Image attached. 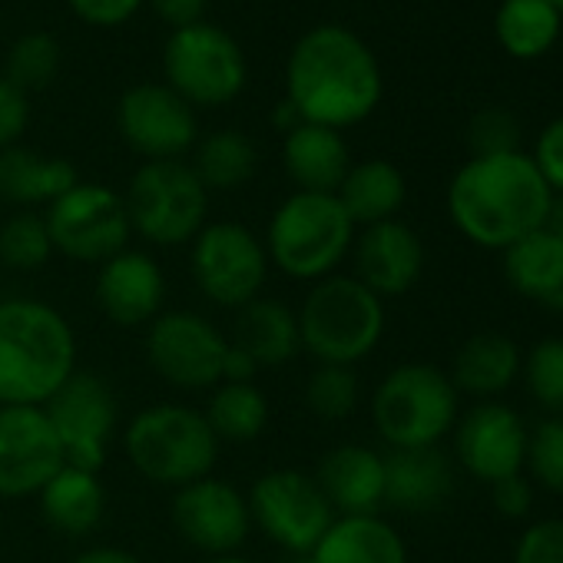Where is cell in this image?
Listing matches in <instances>:
<instances>
[{
    "instance_id": "1",
    "label": "cell",
    "mask_w": 563,
    "mask_h": 563,
    "mask_svg": "<svg viewBox=\"0 0 563 563\" xmlns=\"http://www.w3.org/2000/svg\"><path fill=\"white\" fill-rule=\"evenodd\" d=\"M382 67L372 47L339 24L309 31L286 64V100L302 123L349 130L368 120L382 103Z\"/></svg>"
},
{
    "instance_id": "2",
    "label": "cell",
    "mask_w": 563,
    "mask_h": 563,
    "mask_svg": "<svg viewBox=\"0 0 563 563\" xmlns=\"http://www.w3.org/2000/svg\"><path fill=\"white\" fill-rule=\"evenodd\" d=\"M553 189L527 153L471 156L448 186V216L457 232L504 252L517 239L547 225Z\"/></svg>"
},
{
    "instance_id": "3",
    "label": "cell",
    "mask_w": 563,
    "mask_h": 563,
    "mask_svg": "<svg viewBox=\"0 0 563 563\" xmlns=\"http://www.w3.org/2000/svg\"><path fill=\"white\" fill-rule=\"evenodd\" d=\"M77 372V335L41 299H0V405L44 408Z\"/></svg>"
},
{
    "instance_id": "4",
    "label": "cell",
    "mask_w": 563,
    "mask_h": 563,
    "mask_svg": "<svg viewBox=\"0 0 563 563\" xmlns=\"http://www.w3.org/2000/svg\"><path fill=\"white\" fill-rule=\"evenodd\" d=\"M268 265L292 282H316L335 275L355 245V222L335 192H292L265 225Z\"/></svg>"
},
{
    "instance_id": "5",
    "label": "cell",
    "mask_w": 563,
    "mask_h": 563,
    "mask_svg": "<svg viewBox=\"0 0 563 563\" xmlns=\"http://www.w3.org/2000/svg\"><path fill=\"white\" fill-rule=\"evenodd\" d=\"M120 441L130 467L143 481L169 490L209 477L219 461V438L212 434L206 415L176 401H159L136 411Z\"/></svg>"
},
{
    "instance_id": "6",
    "label": "cell",
    "mask_w": 563,
    "mask_h": 563,
    "mask_svg": "<svg viewBox=\"0 0 563 563\" xmlns=\"http://www.w3.org/2000/svg\"><path fill=\"white\" fill-rule=\"evenodd\" d=\"M299 316L302 352L316 365H349L365 362L385 339V302L365 289L355 275H329L309 289Z\"/></svg>"
},
{
    "instance_id": "7",
    "label": "cell",
    "mask_w": 563,
    "mask_h": 563,
    "mask_svg": "<svg viewBox=\"0 0 563 563\" xmlns=\"http://www.w3.org/2000/svg\"><path fill=\"white\" fill-rule=\"evenodd\" d=\"M461 418V395L438 365L391 368L372 395V421L391 451L438 448Z\"/></svg>"
},
{
    "instance_id": "8",
    "label": "cell",
    "mask_w": 563,
    "mask_h": 563,
    "mask_svg": "<svg viewBox=\"0 0 563 563\" xmlns=\"http://www.w3.org/2000/svg\"><path fill=\"white\" fill-rule=\"evenodd\" d=\"M130 225L156 249L189 245L209 222V192L186 159L143 163L123 192Z\"/></svg>"
},
{
    "instance_id": "9",
    "label": "cell",
    "mask_w": 563,
    "mask_h": 563,
    "mask_svg": "<svg viewBox=\"0 0 563 563\" xmlns=\"http://www.w3.org/2000/svg\"><path fill=\"white\" fill-rule=\"evenodd\" d=\"M189 275L206 302L239 312L265 292V242L242 222H206L189 242Z\"/></svg>"
},
{
    "instance_id": "10",
    "label": "cell",
    "mask_w": 563,
    "mask_h": 563,
    "mask_svg": "<svg viewBox=\"0 0 563 563\" xmlns=\"http://www.w3.org/2000/svg\"><path fill=\"white\" fill-rule=\"evenodd\" d=\"M163 70L166 87L192 110L232 103L249 80V64L235 37L206 21L173 31L163 51Z\"/></svg>"
},
{
    "instance_id": "11",
    "label": "cell",
    "mask_w": 563,
    "mask_h": 563,
    "mask_svg": "<svg viewBox=\"0 0 563 563\" xmlns=\"http://www.w3.org/2000/svg\"><path fill=\"white\" fill-rule=\"evenodd\" d=\"M252 530L272 540L282 553H312L332 527L335 510L312 474L296 467H275L252 481L245 490Z\"/></svg>"
},
{
    "instance_id": "12",
    "label": "cell",
    "mask_w": 563,
    "mask_h": 563,
    "mask_svg": "<svg viewBox=\"0 0 563 563\" xmlns=\"http://www.w3.org/2000/svg\"><path fill=\"white\" fill-rule=\"evenodd\" d=\"M44 219L54 239V252L74 262L103 265L117 252L130 249L133 239L123 196L103 183H77L44 209Z\"/></svg>"
},
{
    "instance_id": "13",
    "label": "cell",
    "mask_w": 563,
    "mask_h": 563,
    "mask_svg": "<svg viewBox=\"0 0 563 563\" xmlns=\"http://www.w3.org/2000/svg\"><path fill=\"white\" fill-rule=\"evenodd\" d=\"M146 365L176 391H212L222 382L229 339L199 312L173 309L146 325Z\"/></svg>"
},
{
    "instance_id": "14",
    "label": "cell",
    "mask_w": 563,
    "mask_h": 563,
    "mask_svg": "<svg viewBox=\"0 0 563 563\" xmlns=\"http://www.w3.org/2000/svg\"><path fill=\"white\" fill-rule=\"evenodd\" d=\"M67 464L100 471L120 428V405L107 378L97 372H74L64 388L44 405Z\"/></svg>"
},
{
    "instance_id": "15",
    "label": "cell",
    "mask_w": 563,
    "mask_h": 563,
    "mask_svg": "<svg viewBox=\"0 0 563 563\" xmlns=\"http://www.w3.org/2000/svg\"><path fill=\"white\" fill-rule=\"evenodd\" d=\"M169 517L176 533L206 556H232L252 533L245 494L216 474L173 490Z\"/></svg>"
},
{
    "instance_id": "16",
    "label": "cell",
    "mask_w": 563,
    "mask_h": 563,
    "mask_svg": "<svg viewBox=\"0 0 563 563\" xmlns=\"http://www.w3.org/2000/svg\"><path fill=\"white\" fill-rule=\"evenodd\" d=\"M117 126L123 143L146 163L183 159L196 140V110L166 84H136L120 97Z\"/></svg>"
},
{
    "instance_id": "17",
    "label": "cell",
    "mask_w": 563,
    "mask_h": 563,
    "mask_svg": "<svg viewBox=\"0 0 563 563\" xmlns=\"http://www.w3.org/2000/svg\"><path fill=\"white\" fill-rule=\"evenodd\" d=\"M67 464L44 408L0 405V500L37 497Z\"/></svg>"
},
{
    "instance_id": "18",
    "label": "cell",
    "mask_w": 563,
    "mask_h": 563,
    "mask_svg": "<svg viewBox=\"0 0 563 563\" xmlns=\"http://www.w3.org/2000/svg\"><path fill=\"white\" fill-rule=\"evenodd\" d=\"M527 424L500 401H481L454 424V454L461 467L484 484H497L510 474H523L527 464Z\"/></svg>"
},
{
    "instance_id": "19",
    "label": "cell",
    "mask_w": 563,
    "mask_h": 563,
    "mask_svg": "<svg viewBox=\"0 0 563 563\" xmlns=\"http://www.w3.org/2000/svg\"><path fill=\"white\" fill-rule=\"evenodd\" d=\"M93 299L117 329H146L166 309V275L146 249H123L97 265Z\"/></svg>"
},
{
    "instance_id": "20",
    "label": "cell",
    "mask_w": 563,
    "mask_h": 563,
    "mask_svg": "<svg viewBox=\"0 0 563 563\" xmlns=\"http://www.w3.org/2000/svg\"><path fill=\"white\" fill-rule=\"evenodd\" d=\"M349 258L355 262L352 275L382 302L408 296L424 275V242L401 219H388L355 232Z\"/></svg>"
},
{
    "instance_id": "21",
    "label": "cell",
    "mask_w": 563,
    "mask_h": 563,
    "mask_svg": "<svg viewBox=\"0 0 563 563\" xmlns=\"http://www.w3.org/2000/svg\"><path fill=\"white\" fill-rule=\"evenodd\" d=\"M312 477L335 517H362L385 507V454L368 444H335L322 454Z\"/></svg>"
},
{
    "instance_id": "22",
    "label": "cell",
    "mask_w": 563,
    "mask_h": 563,
    "mask_svg": "<svg viewBox=\"0 0 563 563\" xmlns=\"http://www.w3.org/2000/svg\"><path fill=\"white\" fill-rule=\"evenodd\" d=\"M454 494V464L441 448H401L385 454V507L431 514Z\"/></svg>"
},
{
    "instance_id": "23",
    "label": "cell",
    "mask_w": 563,
    "mask_h": 563,
    "mask_svg": "<svg viewBox=\"0 0 563 563\" xmlns=\"http://www.w3.org/2000/svg\"><path fill=\"white\" fill-rule=\"evenodd\" d=\"M282 169L296 192H339L352 169V153L339 130L299 123L282 136Z\"/></svg>"
},
{
    "instance_id": "24",
    "label": "cell",
    "mask_w": 563,
    "mask_h": 563,
    "mask_svg": "<svg viewBox=\"0 0 563 563\" xmlns=\"http://www.w3.org/2000/svg\"><path fill=\"white\" fill-rule=\"evenodd\" d=\"M507 286L527 302L563 312V242L543 225L504 249Z\"/></svg>"
},
{
    "instance_id": "25",
    "label": "cell",
    "mask_w": 563,
    "mask_h": 563,
    "mask_svg": "<svg viewBox=\"0 0 563 563\" xmlns=\"http://www.w3.org/2000/svg\"><path fill=\"white\" fill-rule=\"evenodd\" d=\"M41 514L51 530L80 540L93 533L107 517V487L100 471H87L77 464H64L37 494Z\"/></svg>"
},
{
    "instance_id": "26",
    "label": "cell",
    "mask_w": 563,
    "mask_h": 563,
    "mask_svg": "<svg viewBox=\"0 0 563 563\" xmlns=\"http://www.w3.org/2000/svg\"><path fill=\"white\" fill-rule=\"evenodd\" d=\"M77 183V166L64 156H44L21 143L0 153V199L21 209H47Z\"/></svg>"
},
{
    "instance_id": "27",
    "label": "cell",
    "mask_w": 563,
    "mask_h": 563,
    "mask_svg": "<svg viewBox=\"0 0 563 563\" xmlns=\"http://www.w3.org/2000/svg\"><path fill=\"white\" fill-rule=\"evenodd\" d=\"M229 342L245 349L258 362V368H282L302 352L299 316L286 302L258 296L235 312Z\"/></svg>"
},
{
    "instance_id": "28",
    "label": "cell",
    "mask_w": 563,
    "mask_h": 563,
    "mask_svg": "<svg viewBox=\"0 0 563 563\" xmlns=\"http://www.w3.org/2000/svg\"><path fill=\"white\" fill-rule=\"evenodd\" d=\"M312 563H408L401 533L382 514L335 517L309 553Z\"/></svg>"
},
{
    "instance_id": "29",
    "label": "cell",
    "mask_w": 563,
    "mask_h": 563,
    "mask_svg": "<svg viewBox=\"0 0 563 563\" xmlns=\"http://www.w3.org/2000/svg\"><path fill=\"white\" fill-rule=\"evenodd\" d=\"M520 372H523V358L517 342L500 332H481L457 349L451 365V382L457 395L497 398L517 382Z\"/></svg>"
},
{
    "instance_id": "30",
    "label": "cell",
    "mask_w": 563,
    "mask_h": 563,
    "mask_svg": "<svg viewBox=\"0 0 563 563\" xmlns=\"http://www.w3.org/2000/svg\"><path fill=\"white\" fill-rule=\"evenodd\" d=\"M339 202L349 212V219L355 222V229L362 225H378L388 219H398L405 199H408V183L405 173L388 163V159H365V163H352L349 176L339 186Z\"/></svg>"
},
{
    "instance_id": "31",
    "label": "cell",
    "mask_w": 563,
    "mask_h": 563,
    "mask_svg": "<svg viewBox=\"0 0 563 563\" xmlns=\"http://www.w3.org/2000/svg\"><path fill=\"white\" fill-rule=\"evenodd\" d=\"M560 24L563 18L550 0H500L494 34L510 57L533 60L556 44Z\"/></svg>"
},
{
    "instance_id": "32",
    "label": "cell",
    "mask_w": 563,
    "mask_h": 563,
    "mask_svg": "<svg viewBox=\"0 0 563 563\" xmlns=\"http://www.w3.org/2000/svg\"><path fill=\"white\" fill-rule=\"evenodd\" d=\"M192 156V173L206 186V192H232L242 189L258 166L255 143L239 130H216L206 140H199Z\"/></svg>"
},
{
    "instance_id": "33",
    "label": "cell",
    "mask_w": 563,
    "mask_h": 563,
    "mask_svg": "<svg viewBox=\"0 0 563 563\" xmlns=\"http://www.w3.org/2000/svg\"><path fill=\"white\" fill-rule=\"evenodd\" d=\"M212 434L232 444H249L255 441L265 424H268V401L262 395L258 385H232V382H219L202 408Z\"/></svg>"
},
{
    "instance_id": "34",
    "label": "cell",
    "mask_w": 563,
    "mask_h": 563,
    "mask_svg": "<svg viewBox=\"0 0 563 563\" xmlns=\"http://www.w3.org/2000/svg\"><path fill=\"white\" fill-rule=\"evenodd\" d=\"M54 258V239L44 212L18 209L0 219V268L8 272H41Z\"/></svg>"
},
{
    "instance_id": "35",
    "label": "cell",
    "mask_w": 563,
    "mask_h": 563,
    "mask_svg": "<svg viewBox=\"0 0 563 563\" xmlns=\"http://www.w3.org/2000/svg\"><path fill=\"white\" fill-rule=\"evenodd\" d=\"M362 382L349 365H316L306 382V408L322 421H345L358 411Z\"/></svg>"
},
{
    "instance_id": "36",
    "label": "cell",
    "mask_w": 563,
    "mask_h": 563,
    "mask_svg": "<svg viewBox=\"0 0 563 563\" xmlns=\"http://www.w3.org/2000/svg\"><path fill=\"white\" fill-rule=\"evenodd\" d=\"M57 70H60V41L54 34L34 31L14 41L11 57H8V80L18 90L31 97L34 90L51 87Z\"/></svg>"
},
{
    "instance_id": "37",
    "label": "cell",
    "mask_w": 563,
    "mask_h": 563,
    "mask_svg": "<svg viewBox=\"0 0 563 563\" xmlns=\"http://www.w3.org/2000/svg\"><path fill=\"white\" fill-rule=\"evenodd\" d=\"M523 378L530 398L550 411V418H563V339H543L523 358Z\"/></svg>"
},
{
    "instance_id": "38",
    "label": "cell",
    "mask_w": 563,
    "mask_h": 563,
    "mask_svg": "<svg viewBox=\"0 0 563 563\" xmlns=\"http://www.w3.org/2000/svg\"><path fill=\"white\" fill-rule=\"evenodd\" d=\"M533 481L563 497V418L540 421L527 438V464Z\"/></svg>"
},
{
    "instance_id": "39",
    "label": "cell",
    "mask_w": 563,
    "mask_h": 563,
    "mask_svg": "<svg viewBox=\"0 0 563 563\" xmlns=\"http://www.w3.org/2000/svg\"><path fill=\"white\" fill-rule=\"evenodd\" d=\"M471 156H504L520 150V120L507 107H484L467 123Z\"/></svg>"
},
{
    "instance_id": "40",
    "label": "cell",
    "mask_w": 563,
    "mask_h": 563,
    "mask_svg": "<svg viewBox=\"0 0 563 563\" xmlns=\"http://www.w3.org/2000/svg\"><path fill=\"white\" fill-rule=\"evenodd\" d=\"M514 563H563V520L530 523L514 547Z\"/></svg>"
},
{
    "instance_id": "41",
    "label": "cell",
    "mask_w": 563,
    "mask_h": 563,
    "mask_svg": "<svg viewBox=\"0 0 563 563\" xmlns=\"http://www.w3.org/2000/svg\"><path fill=\"white\" fill-rule=\"evenodd\" d=\"M31 123V97L18 90L8 77H0V153L21 143Z\"/></svg>"
},
{
    "instance_id": "42",
    "label": "cell",
    "mask_w": 563,
    "mask_h": 563,
    "mask_svg": "<svg viewBox=\"0 0 563 563\" xmlns=\"http://www.w3.org/2000/svg\"><path fill=\"white\" fill-rule=\"evenodd\" d=\"M530 159L540 169V176L547 179V186L553 189V196H563V117L550 120L540 130Z\"/></svg>"
},
{
    "instance_id": "43",
    "label": "cell",
    "mask_w": 563,
    "mask_h": 563,
    "mask_svg": "<svg viewBox=\"0 0 563 563\" xmlns=\"http://www.w3.org/2000/svg\"><path fill=\"white\" fill-rule=\"evenodd\" d=\"M67 4L90 27H123L146 0H67Z\"/></svg>"
},
{
    "instance_id": "44",
    "label": "cell",
    "mask_w": 563,
    "mask_h": 563,
    "mask_svg": "<svg viewBox=\"0 0 563 563\" xmlns=\"http://www.w3.org/2000/svg\"><path fill=\"white\" fill-rule=\"evenodd\" d=\"M490 497H494V507L510 517V520H520L530 514L533 507V487L523 474H510L497 484H490Z\"/></svg>"
},
{
    "instance_id": "45",
    "label": "cell",
    "mask_w": 563,
    "mask_h": 563,
    "mask_svg": "<svg viewBox=\"0 0 563 563\" xmlns=\"http://www.w3.org/2000/svg\"><path fill=\"white\" fill-rule=\"evenodd\" d=\"M146 4L156 11V18L163 24H169L173 31H183L189 24H199L206 14V0H146Z\"/></svg>"
},
{
    "instance_id": "46",
    "label": "cell",
    "mask_w": 563,
    "mask_h": 563,
    "mask_svg": "<svg viewBox=\"0 0 563 563\" xmlns=\"http://www.w3.org/2000/svg\"><path fill=\"white\" fill-rule=\"evenodd\" d=\"M258 372H262L258 362H255L245 349H239V345L229 342V349H225V355H222V382H232V385H255Z\"/></svg>"
},
{
    "instance_id": "47",
    "label": "cell",
    "mask_w": 563,
    "mask_h": 563,
    "mask_svg": "<svg viewBox=\"0 0 563 563\" xmlns=\"http://www.w3.org/2000/svg\"><path fill=\"white\" fill-rule=\"evenodd\" d=\"M70 563H143V560L126 547H87Z\"/></svg>"
},
{
    "instance_id": "48",
    "label": "cell",
    "mask_w": 563,
    "mask_h": 563,
    "mask_svg": "<svg viewBox=\"0 0 563 563\" xmlns=\"http://www.w3.org/2000/svg\"><path fill=\"white\" fill-rule=\"evenodd\" d=\"M547 229L563 242V196H553V206H550V219H547Z\"/></svg>"
},
{
    "instance_id": "49",
    "label": "cell",
    "mask_w": 563,
    "mask_h": 563,
    "mask_svg": "<svg viewBox=\"0 0 563 563\" xmlns=\"http://www.w3.org/2000/svg\"><path fill=\"white\" fill-rule=\"evenodd\" d=\"M202 563H262V560H252V556H242V553H232V556H209Z\"/></svg>"
},
{
    "instance_id": "50",
    "label": "cell",
    "mask_w": 563,
    "mask_h": 563,
    "mask_svg": "<svg viewBox=\"0 0 563 563\" xmlns=\"http://www.w3.org/2000/svg\"><path fill=\"white\" fill-rule=\"evenodd\" d=\"M282 556H286V563H312L309 553H282Z\"/></svg>"
},
{
    "instance_id": "51",
    "label": "cell",
    "mask_w": 563,
    "mask_h": 563,
    "mask_svg": "<svg viewBox=\"0 0 563 563\" xmlns=\"http://www.w3.org/2000/svg\"><path fill=\"white\" fill-rule=\"evenodd\" d=\"M550 4H553V8L560 11V18H563V0H550Z\"/></svg>"
},
{
    "instance_id": "52",
    "label": "cell",
    "mask_w": 563,
    "mask_h": 563,
    "mask_svg": "<svg viewBox=\"0 0 563 563\" xmlns=\"http://www.w3.org/2000/svg\"><path fill=\"white\" fill-rule=\"evenodd\" d=\"M0 540H4V514H0Z\"/></svg>"
},
{
    "instance_id": "53",
    "label": "cell",
    "mask_w": 563,
    "mask_h": 563,
    "mask_svg": "<svg viewBox=\"0 0 563 563\" xmlns=\"http://www.w3.org/2000/svg\"><path fill=\"white\" fill-rule=\"evenodd\" d=\"M0 209H4V199H0Z\"/></svg>"
}]
</instances>
